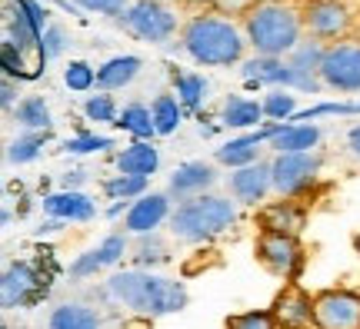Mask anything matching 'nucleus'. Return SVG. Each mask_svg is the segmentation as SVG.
<instances>
[{
	"label": "nucleus",
	"instance_id": "obj_1",
	"mask_svg": "<svg viewBox=\"0 0 360 329\" xmlns=\"http://www.w3.org/2000/svg\"><path fill=\"white\" fill-rule=\"evenodd\" d=\"M103 293L120 303L127 313L141 319H160L170 313H180L187 306V286L180 279H167L147 273V269H124L103 283Z\"/></svg>",
	"mask_w": 360,
	"mask_h": 329
},
{
	"label": "nucleus",
	"instance_id": "obj_2",
	"mask_svg": "<svg viewBox=\"0 0 360 329\" xmlns=\"http://www.w3.org/2000/svg\"><path fill=\"white\" fill-rule=\"evenodd\" d=\"M244 27L214 11L193 13L180 27V51L200 67H233L247 53Z\"/></svg>",
	"mask_w": 360,
	"mask_h": 329
},
{
	"label": "nucleus",
	"instance_id": "obj_3",
	"mask_svg": "<svg viewBox=\"0 0 360 329\" xmlns=\"http://www.w3.org/2000/svg\"><path fill=\"white\" fill-rule=\"evenodd\" d=\"M244 37L254 57H290L297 43L307 37L300 7L290 4H250L244 11Z\"/></svg>",
	"mask_w": 360,
	"mask_h": 329
},
{
	"label": "nucleus",
	"instance_id": "obj_4",
	"mask_svg": "<svg viewBox=\"0 0 360 329\" xmlns=\"http://www.w3.org/2000/svg\"><path fill=\"white\" fill-rule=\"evenodd\" d=\"M233 223H237V206H233V200L217 196V193H204V196L184 200L170 213V233H174V240L191 243V246L217 240Z\"/></svg>",
	"mask_w": 360,
	"mask_h": 329
},
{
	"label": "nucleus",
	"instance_id": "obj_5",
	"mask_svg": "<svg viewBox=\"0 0 360 329\" xmlns=\"http://www.w3.org/2000/svg\"><path fill=\"white\" fill-rule=\"evenodd\" d=\"M300 20H304V34L327 47L354 37V30H357V13L347 0H304Z\"/></svg>",
	"mask_w": 360,
	"mask_h": 329
},
{
	"label": "nucleus",
	"instance_id": "obj_6",
	"mask_svg": "<svg viewBox=\"0 0 360 329\" xmlns=\"http://www.w3.org/2000/svg\"><path fill=\"white\" fill-rule=\"evenodd\" d=\"M117 24L127 30L130 37L143 40V43H167L174 34H180L177 11L164 4V0H137L130 4L124 17H117Z\"/></svg>",
	"mask_w": 360,
	"mask_h": 329
},
{
	"label": "nucleus",
	"instance_id": "obj_7",
	"mask_svg": "<svg viewBox=\"0 0 360 329\" xmlns=\"http://www.w3.org/2000/svg\"><path fill=\"white\" fill-rule=\"evenodd\" d=\"M323 156L314 153H277L270 160V173H274V193L281 200H297L317 183L321 177Z\"/></svg>",
	"mask_w": 360,
	"mask_h": 329
},
{
	"label": "nucleus",
	"instance_id": "obj_8",
	"mask_svg": "<svg viewBox=\"0 0 360 329\" xmlns=\"http://www.w3.org/2000/svg\"><path fill=\"white\" fill-rule=\"evenodd\" d=\"M254 256L267 273L281 276L283 283H297L304 273V263H307L300 236H283V233H257Z\"/></svg>",
	"mask_w": 360,
	"mask_h": 329
},
{
	"label": "nucleus",
	"instance_id": "obj_9",
	"mask_svg": "<svg viewBox=\"0 0 360 329\" xmlns=\"http://www.w3.org/2000/svg\"><path fill=\"white\" fill-rule=\"evenodd\" d=\"M240 76L247 80V87H294L304 93H317L323 87L321 76L297 70L287 57H250L240 67Z\"/></svg>",
	"mask_w": 360,
	"mask_h": 329
},
{
	"label": "nucleus",
	"instance_id": "obj_10",
	"mask_svg": "<svg viewBox=\"0 0 360 329\" xmlns=\"http://www.w3.org/2000/svg\"><path fill=\"white\" fill-rule=\"evenodd\" d=\"M321 83L340 93H360V43H330L321 64Z\"/></svg>",
	"mask_w": 360,
	"mask_h": 329
},
{
	"label": "nucleus",
	"instance_id": "obj_11",
	"mask_svg": "<svg viewBox=\"0 0 360 329\" xmlns=\"http://www.w3.org/2000/svg\"><path fill=\"white\" fill-rule=\"evenodd\" d=\"M314 329H360V293L354 290L314 293Z\"/></svg>",
	"mask_w": 360,
	"mask_h": 329
},
{
	"label": "nucleus",
	"instance_id": "obj_12",
	"mask_svg": "<svg viewBox=\"0 0 360 329\" xmlns=\"http://www.w3.org/2000/svg\"><path fill=\"white\" fill-rule=\"evenodd\" d=\"M270 313L281 329H314V296L300 283H283L270 303Z\"/></svg>",
	"mask_w": 360,
	"mask_h": 329
},
{
	"label": "nucleus",
	"instance_id": "obj_13",
	"mask_svg": "<svg viewBox=\"0 0 360 329\" xmlns=\"http://www.w3.org/2000/svg\"><path fill=\"white\" fill-rule=\"evenodd\" d=\"M40 296V273L34 263L17 260L0 276V303L4 309H24Z\"/></svg>",
	"mask_w": 360,
	"mask_h": 329
},
{
	"label": "nucleus",
	"instance_id": "obj_14",
	"mask_svg": "<svg viewBox=\"0 0 360 329\" xmlns=\"http://www.w3.org/2000/svg\"><path fill=\"white\" fill-rule=\"evenodd\" d=\"M231 196L244 206H260L267 200V193L274 190V173H270V163H250V166H240V170H231Z\"/></svg>",
	"mask_w": 360,
	"mask_h": 329
},
{
	"label": "nucleus",
	"instance_id": "obj_15",
	"mask_svg": "<svg viewBox=\"0 0 360 329\" xmlns=\"http://www.w3.org/2000/svg\"><path fill=\"white\" fill-rule=\"evenodd\" d=\"M260 233H283V236H300L307 227V210L294 200H274L264 203L254 216Z\"/></svg>",
	"mask_w": 360,
	"mask_h": 329
},
{
	"label": "nucleus",
	"instance_id": "obj_16",
	"mask_svg": "<svg viewBox=\"0 0 360 329\" xmlns=\"http://www.w3.org/2000/svg\"><path fill=\"white\" fill-rule=\"evenodd\" d=\"M170 216V196L167 193H143L130 203L124 213V233L143 236V233H157V227Z\"/></svg>",
	"mask_w": 360,
	"mask_h": 329
},
{
	"label": "nucleus",
	"instance_id": "obj_17",
	"mask_svg": "<svg viewBox=\"0 0 360 329\" xmlns=\"http://www.w3.org/2000/svg\"><path fill=\"white\" fill-rule=\"evenodd\" d=\"M127 250H130V243H127L124 233L103 236L94 250H87V253H80L77 260H74V266H70V279H87V276H94V273H101V269H107V266H114Z\"/></svg>",
	"mask_w": 360,
	"mask_h": 329
},
{
	"label": "nucleus",
	"instance_id": "obj_18",
	"mask_svg": "<svg viewBox=\"0 0 360 329\" xmlns=\"http://www.w3.org/2000/svg\"><path fill=\"white\" fill-rule=\"evenodd\" d=\"M214 183H217V170H214V166L204 163V160H187V163H180L177 170L170 173L167 190L184 203V200H193V196H204Z\"/></svg>",
	"mask_w": 360,
	"mask_h": 329
},
{
	"label": "nucleus",
	"instance_id": "obj_19",
	"mask_svg": "<svg viewBox=\"0 0 360 329\" xmlns=\"http://www.w3.org/2000/svg\"><path fill=\"white\" fill-rule=\"evenodd\" d=\"M277 127H281V123H270V127H264V130H254V133H247V137H237V140H231V143H224V147H217L214 160H217L220 166H231V170L257 163L260 143H270L274 133H277Z\"/></svg>",
	"mask_w": 360,
	"mask_h": 329
},
{
	"label": "nucleus",
	"instance_id": "obj_20",
	"mask_svg": "<svg viewBox=\"0 0 360 329\" xmlns=\"http://www.w3.org/2000/svg\"><path fill=\"white\" fill-rule=\"evenodd\" d=\"M44 213L51 216V220H67V223H87L94 220L97 213V206L90 200L87 193L80 190H60V193H51V196H44Z\"/></svg>",
	"mask_w": 360,
	"mask_h": 329
},
{
	"label": "nucleus",
	"instance_id": "obj_21",
	"mask_svg": "<svg viewBox=\"0 0 360 329\" xmlns=\"http://www.w3.org/2000/svg\"><path fill=\"white\" fill-rule=\"evenodd\" d=\"M157 166H160V153L147 140H134L124 153H117V173H124V177L150 180L157 173Z\"/></svg>",
	"mask_w": 360,
	"mask_h": 329
},
{
	"label": "nucleus",
	"instance_id": "obj_22",
	"mask_svg": "<svg viewBox=\"0 0 360 329\" xmlns=\"http://www.w3.org/2000/svg\"><path fill=\"white\" fill-rule=\"evenodd\" d=\"M143 70V60L137 53H117L110 60H103L97 70V87L101 90H124L127 83L137 80V74Z\"/></svg>",
	"mask_w": 360,
	"mask_h": 329
},
{
	"label": "nucleus",
	"instance_id": "obj_23",
	"mask_svg": "<svg viewBox=\"0 0 360 329\" xmlns=\"http://www.w3.org/2000/svg\"><path fill=\"white\" fill-rule=\"evenodd\" d=\"M321 143V130L314 123H281L274 140H270V150L277 153H314V147Z\"/></svg>",
	"mask_w": 360,
	"mask_h": 329
},
{
	"label": "nucleus",
	"instance_id": "obj_24",
	"mask_svg": "<svg viewBox=\"0 0 360 329\" xmlns=\"http://www.w3.org/2000/svg\"><path fill=\"white\" fill-rule=\"evenodd\" d=\"M47 329H101V316L84 303H60L51 309Z\"/></svg>",
	"mask_w": 360,
	"mask_h": 329
},
{
	"label": "nucleus",
	"instance_id": "obj_25",
	"mask_svg": "<svg viewBox=\"0 0 360 329\" xmlns=\"http://www.w3.org/2000/svg\"><path fill=\"white\" fill-rule=\"evenodd\" d=\"M13 120L27 133H51V107L44 97H24L13 107Z\"/></svg>",
	"mask_w": 360,
	"mask_h": 329
},
{
	"label": "nucleus",
	"instance_id": "obj_26",
	"mask_svg": "<svg viewBox=\"0 0 360 329\" xmlns=\"http://www.w3.org/2000/svg\"><path fill=\"white\" fill-rule=\"evenodd\" d=\"M220 120L233 130H247V127H257L264 120V107L257 100H247V97H227L224 100V114Z\"/></svg>",
	"mask_w": 360,
	"mask_h": 329
},
{
	"label": "nucleus",
	"instance_id": "obj_27",
	"mask_svg": "<svg viewBox=\"0 0 360 329\" xmlns=\"http://www.w3.org/2000/svg\"><path fill=\"white\" fill-rule=\"evenodd\" d=\"M117 127L130 133L134 140H154L157 127H154V114H150V107H143V103H127L124 110H120V120H117Z\"/></svg>",
	"mask_w": 360,
	"mask_h": 329
},
{
	"label": "nucleus",
	"instance_id": "obj_28",
	"mask_svg": "<svg viewBox=\"0 0 360 329\" xmlns=\"http://www.w3.org/2000/svg\"><path fill=\"white\" fill-rule=\"evenodd\" d=\"M150 114H154V127L160 137H170L174 130L180 127V120H184V103L177 97H170V93H160L154 103H150Z\"/></svg>",
	"mask_w": 360,
	"mask_h": 329
},
{
	"label": "nucleus",
	"instance_id": "obj_29",
	"mask_svg": "<svg viewBox=\"0 0 360 329\" xmlns=\"http://www.w3.org/2000/svg\"><path fill=\"white\" fill-rule=\"evenodd\" d=\"M323 53H327V43H321V40H314V37H304L300 43H297V51L290 53L287 60H290L297 70L317 76V74H321V64H323Z\"/></svg>",
	"mask_w": 360,
	"mask_h": 329
},
{
	"label": "nucleus",
	"instance_id": "obj_30",
	"mask_svg": "<svg viewBox=\"0 0 360 329\" xmlns=\"http://www.w3.org/2000/svg\"><path fill=\"white\" fill-rule=\"evenodd\" d=\"M174 93L184 110H197L207 100V80L200 74H174Z\"/></svg>",
	"mask_w": 360,
	"mask_h": 329
},
{
	"label": "nucleus",
	"instance_id": "obj_31",
	"mask_svg": "<svg viewBox=\"0 0 360 329\" xmlns=\"http://www.w3.org/2000/svg\"><path fill=\"white\" fill-rule=\"evenodd\" d=\"M130 256H134L137 266H160V263H167V243L160 240L157 233H143V236H137Z\"/></svg>",
	"mask_w": 360,
	"mask_h": 329
},
{
	"label": "nucleus",
	"instance_id": "obj_32",
	"mask_svg": "<svg viewBox=\"0 0 360 329\" xmlns=\"http://www.w3.org/2000/svg\"><path fill=\"white\" fill-rule=\"evenodd\" d=\"M103 193L110 196L114 203L120 200H134V196H143L147 193V180L141 177H124V173H117V177H110L107 183H103Z\"/></svg>",
	"mask_w": 360,
	"mask_h": 329
},
{
	"label": "nucleus",
	"instance_id": "obj_33",
	"mask_svg": "<svg viewBox=\"0 0 360 329\" xmlns=\"http://www.w3.org/2000/svg\"><path fill=\"white\" fill-rule=\"evenodd\" d=\"M260 107H264V116H270L274 123H283V120L297 116V100H294V93H283V90H270L267 97L260 100Z\"/></svg>",
	"mask_w": 360,
	"mask_h": 329
},
{
	"label": "nucleus",
	"instance_id": "obj_34",
	"mask_svg": "<svg viewBox=\"0 0 360 329\" xmlns=\"http://www.w3.org/2000/svg\"><path fill=\"white\" fill-rule=\"evenodd\" d=\"M47 143V133H24V137L11 140V147H7V160L11 163H30L34 156L40 153V147Z\"/></svg>",
	"mask_w": 360,
	"mask_h": 329
},
{
	"label": "nucleus",
	"instance_id": "obj_35",
	"mask_svg": "<svg viewBox=\"0 0 360 329\" xmlns=\"http://www.w3.org/2000/svg\"><path fill=\"white\" fill-rule=\"evenodd\" d=\"M224 329H281L270 309H247L224 319Z\"/></svg>",
	"mask_w": 360,
	"mask_h": 329
},
{
	"label": "nucleus",
	"instance_id": "obj_36",
	"mask_svg": "<svg viewBox=\"0 0 360 329\" xmlns=\"http://www.w3.org/2000/svg\"><path fill=\"white\" fill-rule=\"evenodd\" d=\"M84 114H87V120H97V123H117V120H120V110H117V103L110 93H94V97L84 103Z\"/></svg>",
	"mask_w": 360,
	"mask_h": 329
},
{
	"label": "nucleus",
	"instance_id": "obj_37",
	"mask_svg": "<svg viewBox=\"0 0 360 329\" xmlns=\"http://www.w3.org/2000/svg\"><path fill=\"white\" fill-rule=\"evenodd\" d=\"M64 83L74 90V93H84V90H90L97 83V70H94L87 60H70V64L64 67Z\"/></svg>",
	"mask_w": 360,
	"mask_h": 329
},
{
	"label": "nucleus",
	"instance_id": "obj_38",
	"mask_svg": "<svg viewBox=\"0 0 360 329\" xmlns=\"http://www.w3.org/2000/svg\"><path fill=\"white\" fill-rule=\"evenodd\" d=\"M64 47H67V30H64V27H57V24H51L44 34H40L37 53H40V60L47 64V60H53V57H60V53H64Z\"/></svg>",
	"mask_w": 360,
	"mask_h": 329
},
{
	"label": "nucleus",
	"instance_id": "obj_39",
	"mask_svg": "<svg viewBox=\"0 0 360 329\" xmlns=\"http://www.w3.org/2000/svg\"><path fill=\"white\" fill-rule=\"evenodd\" d=\"M114 147V140L110 137H97V133H80V137H70L64 143L67 153H77V156H84V153H101V150H110Z\"/></svg>",
	"mask_w": 360,
	"mask_h": 329
},
{
	"label": "nucleus",
	"instance_id": "obj_40",
	"mask_svg": "<svg viewBox=\"0 0 360 329\" xmlns=\"http://www.w3.org/2000/svg\"><path fill=\"white\" fill-rule=\"evenodd\" d=\"M327 114H337V116L360 114V103H317L310 110H297L294 120H317V116H327Z\"/></svg>",
	"mask_w": 360,
	"mask_h": 329
},
{
	"label": "nucleus",
	"instance_id": "obj_41",
	"mask_svg": "<svg viewBox=\"0 0 360 329\" xmlns=\"http://www.w3.org/2000/svg\"><path fill=\"white\" fill-rule=\"evenodd\" d=\"M77 7H84L87 13H103V17H124L134 0H74Z\"/></svg>",
	"mask_w": 360,
	"mask_h": 329
},
{
	"label": "nucleus",
	"instance_id": "obj_42",
	"mask_svg": "<svg viewBox=\"0 0 360 329\" xmlns=\"http://www.w3.org/2000/svg\"><path fill=\"white\" fill-rule=\"evenodd\" d=\"M4 74L7 76H17V80H24L27 70H24V51L11 43V40H4Z\"/></svg>",
	"mask_w": 360,
	"mask_h": 329
},
{
	"label": "nucleus",
	"instance_id": "obj_43",
	"mask_svg": "<svg viewBox=\"0 0 360 329\" xmlns=\"http://www.w3.org/2000/svg\"><path fill=\"white\" fill-rule=\"evenodd\" d=\"M13 93H17L13 76H4V87H0V107H4V110H13Z\"/></svg>",
	"mask_w": 360,
	"mask_h": 329
},
{
	"label": "nucleus",
	"instance_id": "obj_44",
	"mask_svg": "<svg viewBox=\"0 0 360 329\" xmlns=\"http://www.w3.org/2000/svg\"><path fill=\"white\" fill-rule=\"evenodd\" d=\"M60 183H64V190H77L80 183H84V170H70V173H64Z\"/></svg>",
	"mask_w": 360,
	"mask_h": 329
},
{
	"label": "nucleus",
	"instance_id": "obj_45",
	"mask_svg": "<svg viewBox=\"0 0 360 329\" xmlns=\"http://www.w3.org/2000/svg\"><path fill=\"white\" fill-rule=\"evenodd\" d=\"M347 147H350V153L360 160V123L357 127H350V133H347Z\"/></svg>",
	"mask_w": 360,
	"mask_h": 329
},
{
	"label": "nucleus",
	"instance_id": "obj_46",
	"mask_svg": "<svg viewBox=\"0 0 360 329\" xmlns=\"http://www.w3.org/2000/svg\"><path fill=\"white\" fill-rule=\"evenodd\" d=\"M180 4H187V7H214L217 0H180Z\"/></svg>",
	"mask_w": 360,
	"mask_h": 329
},
{
	"label": "nucleus",
	"instance_id": "obj_47",
	"mask_svg": "<svg viewBox=\"0 0 360 329\" xmlns=\"http://www.w3.org/2000/svg\"><path fill=\"white\" fill-rule=\"evenodd\" d=\"M247 4H287V0H247Z\"/></svg>",
	"mask_w": 360,
	"mask_h": 329
},
{
	"label": "nucleus",
	"instance_id": "obj_48",
	"mask_svg": "<svg viewBox=\"0 0 360 329\" xmlns=\"http://www.w3.org/2000/svg\"><path fill=\"white\" fill-rule=\"evenodd\" d=\"M354 250H357V256H360V233L354 236Z\"/></svg>",
	"mask_w": 360,
	"mask_h": 329
},
{
	"label": "nucleus",
	"instance_id": "obj_49",
	"mask_svg": "<svg viewBox=\"0 0 360 329\" xmlns=\"http://www.w3.org/2000/svg\"><path fill=\"white\" fill-rule=\"evenodd\" d=\"M354 37H357V43H360V13H357V30H354Z\"/></svg>",
	"mask_w": 360,
	"mask_h": 329
},
{
	"label": "nucleus",
	"instance_id": "obj_50",
	"mask_svg": "<svg viewBox=\"0 0 360 329\" xmlns=\"http://www.w3.org/2000/svg\"><path fill=\"white\" fill-rule=\"evenodd\" d=\"M164 4H170V0H164Z\"/></svg>",
	"mask_w": 360,
	"mask_h": 329
}]
</instances>
